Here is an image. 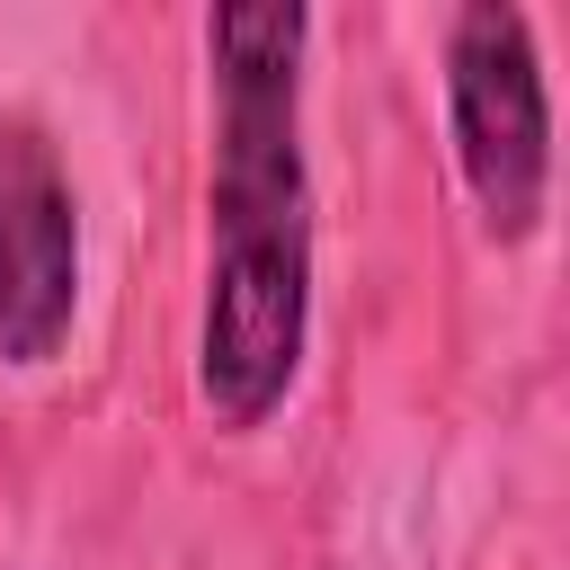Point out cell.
<instances>
[{
  "instance_id": "cell-1",
  "label": "cell",
  "mask_w": 570,
  "mask_h": 570,
  "mask_svg": "<svg viewBox=\"0 0 570 570\" xmlns=\"http://www.w3.org/2000/svg\"><path fill=\"white\" fill-rule=\"evenodd\" d=\"M445 142L481 232L525 249L552 214V89L517 0H463L445 18Z\"/></svg>"
},
{
  "instance_id": "cell-2",
  "label": "cell",
  "mask_w": 570,
  "mask_h": 570,
  "mask_svg": "<svg viewBox=\"0 0 570 570\" xmlns=\"http://www.w3.org/2000/svg\"><path fill=\"white\" fill-rule=\"evenodd\" d=\"M312 347V223H249L214 232L205 258V312H196V401L214 428L258 436Z\"/></svg>"
},
{
  "instance_id": "cell-3",
  "label": "cell",
  "mask_w": 570,
  "mask_h": 570,
  "mask_svg": "<svg viewBox=\"0 0 570 570\" xmlns=\"http://www.w3.org/2000/svg\"><path fill=\"white\" fill-rule=\"evenodd\" d=\"M80 321V187L45 116H0V365H62Z\"/></svg>"
}]
</instances>
